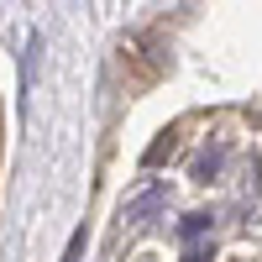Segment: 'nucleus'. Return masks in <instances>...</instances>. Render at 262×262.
I'll return each instance as SVG.
<instances>
[{
    "instance_id": "1",
    "label": "nucleus",
    "mask_w": 262,
    "mask_h": 262,
    "mask_svg": "<svg viewBox=\"0 0 262 262\" xmlns=\"http://www.w3.org/2000/svg\"><path fill=\"white\" fill-rule=\"evenodd\" d=\"M163 205H168V189H147L142 200H131V205L121 210V221L137 226V221H147V215H152V210H163Z\"/></svg>"
},
{
    "instance_id": "2",
    "label": "nucleus",
    "mask_w": 262,
    "mask_h": 262,
    "mask_svg": "<svg viewBox=\"0 0 262 262\" xmlns=\"http://www.w3.org/2000/svg\"><path fill=\"white\" fill-rule=\"evenodd\" d=\"M210 226H215V215H210V210H194L189 221L179 226V236H184V242L194 247V242H205V236H210Z\"/></svg>"
},
{
    "instance_id": "3",
    "label": "nucleus",
    "mask_w": 262,
    "mask_h": 262,
    "mask_svg": "<svg viewBox=\"0 0 262 262\" xmlns=\"http://www.w3.org/2000/svg\"><path fill=\"white\" fill-rule=\"evenodd\" d=\"M221 168H226V147H210L205 158L194 163V179H200V184H210V179H215V173H221Z\"/></svg>"
},
{
    "instance_id": "4",
    "label": "nucleus",
    "mask_w": 262,
    "mask_h": 262,
    "mask_svg": "<svg viewBox=\"0 0 262 262\" xmlns=\"http://www.w3.org/2000/svg\"><path fill=\"white\" fill-rule=\"evenodd\" d=\"M168 152H173V137H168V142H152V147H147V168H152V163H163Z\"/></svg>"
},
{
    "instance_id": "5",
    "label": "nucleus",
    "mask_w": 262,
    "mask_h": 262,
    "mask_svg": "<svg viewBox=\"0 0 262 262\" xmlns=\"http://www.w3.org/2000/svg\"><path fill=\"white\" fill-rule=\"evenodd\" d=\"M184 262H210V247H200V242H194V247L184 252Z\"/></svg>"
}]
</instances>
